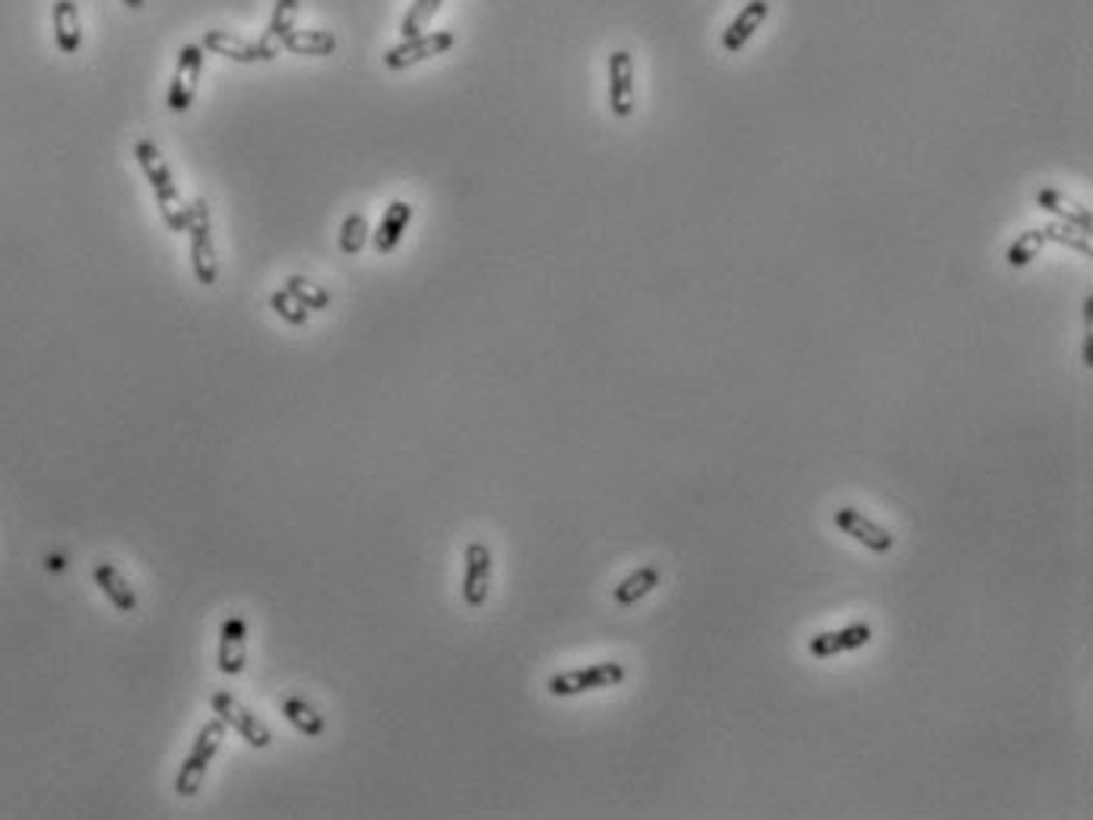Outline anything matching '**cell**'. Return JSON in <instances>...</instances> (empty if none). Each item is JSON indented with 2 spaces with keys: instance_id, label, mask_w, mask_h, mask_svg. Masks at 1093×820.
<instances>
[{
  "instance_id": "f1b7e54d",
  "label": "cell",
  "mask_w": 1093,
  "mask_h": 820,
  "mask_svg": "<svg viewBox=\"0 0 1093 820\" xmlns=\"http://www.w3.org/2000/svg\"><path fill=\"white\" fill-rule=\"evenodd\" d=\"M1084 365H1093V336L1084 339Z\"/></svg>"
},
{
  "instance_id": "4dcf8cb0",
  "label": "cell",
  "mask_w": 1093,
  "mask_h": 820,
  "mask_svg": "<svg viewBox=\"0 0 1093 820\" xmlns=\"http://www.w3.org/2000/svg\"><path fill=\"white\" fill-rule=\"evenodd\" d=\"M1084 320H1087V324L1093 320V298H1084Z\"/></svg>"
},
{
  "instance_id": "7c38bea8",
  "label": "cell",
  "mask_w": 1093,
  "mask_h": 820,
  "mask_svg": "<svg viewBox=\"0 0 1093 820\" xmlns=\"http://www.w3.org/2000/svg\"><path fill=\"white\" fill-rule=\"evenodd\" d=\"M609 108L616 117L634 115V57L628 51L609 54Z\"/></svg>"
},
{
  "instance_id": "ffe728a7",
  "label": "cell",
  "mask_w": 1093,
  "mask_h": 820,
  "mask_svg": "<svg viewBox=\"0 0 1093 820\" xmlns=\"http://www.w3.org/2000/svg\"><path fill=\"white\" fill-rule=\"evenodd\" d=\"M280 45L292 54H305V57H327L336 51V35L324 32V29H305V32H288Z\"/></svg>"
},
{
  "instance_id": "83f0119b",
  "label": "cell",
  "mask_w": 1093,
  "mask_h": 820,
  "mask_svg": "<svg viewBox=\"0 0 1093 820\" xmlns=\"http://www.w3.org/2000/svg\"><path fill=\"white\" fill-rule=\"evenodd\" d=\"M270 307L276 311V317H283L285 324L288 327H305L308 324V317H311V311L308 307H302L285 288H280V292H273L270 295Z\"/></svg>"
},
{
  "instance_id": "277c9868",
  "label": "cell",
  "mask_w": 1093,
  "mask_h": 820,
  "mask_svg": "<svg viewBox=\"0 0 1093 820\" xmlns=\"http://www.w3.org/2000/svg\"><path fill=\"white\" fill-rule=\"evenodd\" d=\"M621 681H624V665L621 662H596V665H587V669H574V672L551 675L546 687L551 697H577V694L616 687Z\"/></svg>"
},
{
  "instance_id": "44dd1931",
  "label": "cell",
  "mask_w": 1093,
  "mask_h": 820,
  "mask_svg": "<svg viewBox=\"0 0 1093 820\" xmlns=\"http://www.w3.org/2000/svg\"><path fill=\"white\" fill-rule=\"evenodd\" d=\"M280 709H283L285 723L295 728V732L308 735V738H320V735L327 732L324 716H320V713H317V709H314L308 701H302V697H285Z\"/></svg>"
},
{
  "instance_id": "d4e9b609",
  "label": "cell",
  "mask_w": 1093,
  "mask_h": 820,
  "mask_svg": "<svg viewBox=\"0 0 1093 820\" xmlns=\"http://www.w3.org/2000/svg\"><path fill=\"white\" fill-rule=\"evenodd\" d=\"M368 244V219L361 212H349L339 225V251L346 257H356Z\"/></svg>"
},
{
  "instance_id": "cb8c5ba5",
  "label": "cell",
  "mask_w": 1093,
  "mask_h": 820,
  "mask_svg": "<svg viewBox=\"0 0 1093 820\" xmlns=\"http://www.w3.org/2000/svg\"><path fill=\"white\" fill-rule=\"evenodd\" d=\"M285 292L298 302L302 307H308L311 314L314 311H327L330 307V292L320 288L317 282L305 280V276H288L285 280Z\"/></svg>"
},
{
  "instance_id": "8fae6325",
  "label": "cell",
  "mask_w": 1093,
  "mask_h": 820,
  "mask_svg": "<svg viewBox=\"0 0 1093 820\" xmlns=\"http://www.w3.org/2000/svg\"><path fill=\"white\" fill-rule=\"evenodd\" d=\"M200 45H203V51L222 54V57H229L235 64H261V61H273L276 57V48L273 45L244 42V39H238L232 32H222V29H210Z\"/></svg>"
},
{
  "instance_id": "e0dca14e",
  "label": "cell",
  "mask_w": 1093,
  "mask_h": 820,
  "mask_svg": "<svg viewBox=\"0 0 1093 820\" xmlns=\"http://www.w3.org/2000/svg\"><path fill=\"white\" fill-rule=\"evenodd\" d=\"M767 13H770L767 0H748V3L742 7V13H738L736 20L726 25V32H723V51H729V54L742 51L745 42H748V39L760 29V23L767 20Z\"/></svg>"
},
{
  "instance_id": "9a60e30c",
  "label": "cell",
  "mask_w": 1093,
  "mask_h": 820,
  "mask_svg": "<svg viewBox=\"0 0 1093 820\" xmlns=\"http://www.w3.org/2000/svg\"><path fill=\"white\" fill-rule=\"evenodd\" d=\"M1037 207L1040 210H1045L1049 215H1055L1059 222H1065V225H1071V229H1078V232H1084V234H1091L1093 232V215H1091V210L1087 207H1081V203H1074V200H1069L1062 190H1052V188H1045V190H1037Z\"/></svg>"
},
{
  "instance_id": "603a6c76",
  "label": "cell",
  "mask_w": 1093,
  "mask_h": 820,
  "mask_svg": "<svg viewBox=\"0 0 1093 820\" xmlns=\"http://www.w3.org/2000/svg\"><path fill=\"white\" fill-rule=\"evenodd\" d=\"M1045 244V234H1043V229H1027V232H1021L1011 244H1008V251H1005V263L1008 266H1030L1033 260L1040 257V251H1043Z\"/></svg>"
},
{
  "instance_id": "8992f818",
  "label": "cell",
  "mask_w": 1093,
  "mask_h": 820,
  "mask_svg": "<svg viewBox=\"0 0 1093 820\" xmlns=\"http://www.w3.org/2000/svg\"><path fill=\"white\" fill-rule=\"evenodd\" d=\"M203 57L207 51L203 45H185L181 54H178V64H175V73H171V83H168L166 93V105L171 112H188L197 98V83H200V73H203Z\"/></svg>"
},
{
  "instance_id": "4fadbf2b",
  "label": "cell",
  "mask_w": 1093,
  "mask_h": 820,
  "mask_svg": "<svg viewBox=\"0 0 1093 820\" xmlns=\"http://www.w3.org/2000/svg\"><path fill=\"white\" fill-rule=\"evenodd\" d=\"M869 640H872V628H869V624H847V628H840V631L815 633V637L808 640V653L815 659H833L840 656V653L862 650Z\"/></svg>"
},
{
  "instance_id": "52a82bcc",
  "label": "cell",
  "mask_w": 1093,
  "mask_h": 820,
  "mask_svg": "<svg viewBox=\"0 0 1093 820\" xmlns=\"http://www.w3.org/2000/svg\"><path fill=\"white\" fill-rule=\"evenodd\" d=\"M492 592V548L485 542H470L463 551V602L466 609H482Z\"/></svg>"
},
{
  "instance_id": "30bf717a",
  "label": "cell",
  "mask_w": 1093,
  "mask_h": 820,
  "mask_svg": "<svg viewBox=\"0 0 1093 820\" xmlns=\"http://www.w3.org/2000/svg\"><path fill=\"white\" fill-rule=\"evenodd\" d=\"M248 665V621L241 614H232L222 631H219V646H216V669L229 679H235Z\"/></svg>"
},
{
  "instance_id": "6da1fadb",
  "label": "cell",
  "mask_w": 1093,
  "mask_h": 820,
  "mask_svg": "<svg viewBox=\"0 0 1093 820\" xmlns=\"http://www.w3.org/2000/svg\"><path fill=\"white\" fill-rule=\"evenodd\" d=\"M134 159H137V165L143 168V178H146L149 188H153L156 207H159V215H162L168 232L175 234L188 232L190 207L181 200V190L175 185V175H171V168H168L162 149H159L153 140H137L134 143Z\"/></svg>"
},
{
  "instance_id": "484cf974",
  "label": "cell",
  "mask_w": 1093,
  "mask_h": 820,
  "mask_svg": "<svg viewBox=\"0 0 1093 820\" xmlns=\"http://www.w3.org/2000/svg\"><path fill=\"white\" fill-rule=\"evenodd\" d=\"M1043 234H1045V241H1052V244H1062V248H1071V251H1078V254H1084V257H1091L1093 254L1091 234L1078 232V229H1071V225H1065V222H1052V225H1043Z\"/></svg>"
},
{
  "instance_id": "7a4b0ae2",
  "label": "cell",
  "mask_w": 1093,
  "mask_h": 820,
  "mask_svg": "<svg viewBox=\"0 0 1093 820\" xmlns=\"http://www.w3.org/2000/svg\"><path fill=\"white\" fill-rule=\"evenodd\" d=\"M222 738H225V723H222L219 716L210 719L207 726L197 732L193 748L188 750V757L181 760L178 776H175V792H178V796L193 798L200 792V782H203V776L210 770L213 757L219 754V748H222Z\"/></svg>"
},
{
  "instance_id": "7402d4cb",
  "label": "cell",
  "mask_w": 1093,
  "mask_h": 820,
  "mask_svg": "<svg viewBox=\"0 0 1093 820\" xmlns=\"http://www.w3.org/2000/svg\"><path fill=\"white\" fill-rule=\"evenodd\" d=\"M298 10H302V0H276L273 13H270V25L263 32V45H280L285 35L295 29V20H298Z\"/></svg>"
},
{
  "instance_id": "4316f807",
  "label": "cell",
  "mask_w": 1093,
  "mask_h": 820,
  "mask_svg": "<svg viewBox=\"0 0 1093 820\" xmlns=\"http://www.w3.org/2000/svg\"><path fill=\"white\" fill-rule=\"evenodd\" d=\"M441 3H444V0H416V3L406 10L403 23H400V35H403V39L422 35V29H425V25L431 23V17L441 10Z\"/></svg>"
},
{
  "instance_id": "3957f363",
  "label": "cell",
  "mask_w": 1093,
  "mask_h": 820,
  "mask_svg": "<svg viewBox=\"0 0 1093 820\" xmlns=\"http://www.w3.org/2000/svg\"><path fill=\"white\" fill-rule=\"evenodd\" d=\"M188 238L193 280L200 282V285H216V280H219V257H216L213 244V215H210V207H207L203 197H197L190 203Z\"/></svg>"
},
{
  "instance_id": "f546056e",
  "label": "cell",
  "mask_w": 1093,
  "mask_h": 820,
  "mask_svg": "<svg viewBox=\"0 0 1093 820\" xmlns=\"http://www.w3.org/2000/svg\"><path fill=\"white\" fill-rule=\"evenodd\" d=\"M48 567H51V570H64V567H67V561H64L61 555H51V558H48Z\"/></svg>"
},
{
  "instance_id": "d6986e66",
  "label": "cell",
  "mask_w": 1093,
  "mask_h": 820,
  "mask_svg": "<svg viewBox=\"0 0 1093 820\" xmlns=\"http://www.w3.org/2000/svg\"><path fill=\"white\" fill-rule=\"evenodd\" d=\"M660 584H663V570H660L656 564H647L641 570L628 574V577L616 586L612 599H616V606H621V609H631V606H638L641 599H647V596H650Z\"/></svg>"
},
{
  "instance_id": "9c48e42d",
  "label": "cell",
  "mask_w": 1093,
  "mask_h": 820,
  "mask_svg": "<svg viewBox=\"0 0 1093 820\" xmlns=\"http://www.w3.org/2000/svg\"><path fill=\"white\" fill-rule=\"evenodd\" d=\"M833 526L843 536H850L859 545H865L869 551H875V555H887L894 548V536L887 529H881L879 523H872L862 511H855V507H837L833 511Z\"/></svg>"
},
{
  "instance_id": "5b68a950",
  "label": "cell",
  "mask_w": 1093,
  "mask_h": 820,
  "mask_svg": "<svg viewBox=\"0 0 1093 820\" xmlns=\"http://www.w3.org/2000/svg\"><path fill=\"white\" fill-rule=\"evenodd\" d=\"M210 706H213V713L225 723V728H235L238 735L244 738V745L248 748H254V750H263V748H270V742H273V735H270V728L263 726L261 719L244 706V703H238L229 691H216L213 697H210Z\"/></svg>"
},
{
  "instance_id": "ac0fdd59",
  "label": "cell",
  "mask_w": 1093,
  "mask_h": 820,
  "mask_svg": "<svg viewBox=\"0 0 1093 820\" xmlns=\"http://www.w3.org/2000/svg\"><path fill=\"white\" fill-rule=\"evenodd\" d=\"M409 222H412V207L406 200H393L387 207V212H383V219H380L378 232H375V251H378L380 257H387V254H393L400 248Z\"/></svg>"
},
{
  "instance_id": "ba28073f",
  "label": "cell",
  "mask_w": 1093,
  "mask_h": 820,
  "mask_svg": "<svg viewBox=\"0 0 1093 820\" xmlns=\"http://www.w3.org/2000/svg\"><path fill=\"white\" fill-rule=\"evenodd\" d=\"M453 32H422L416 39H403L400 45L387 48L383 54V64L390 71H409L416 64H422L428 57H438V54H448L453 48Z\"/></svg>"
},
{
  "instance_id": "5bb4252c",
  "label": "cell",
  "mask_w": 1093,
  "mask_h": 820,
  "mask_svg": "<svg viewBox=\"0 0 1093 820\" xmlns=\"http://www.w3.org/2000/svg\"><path fill=\"white\" fill-rule=\"evenodd\" d=\"M51 29H54V45L61 54H76L83 45V23H80V7L76 0H54L51 3Z\"/></svg>"
},
{
  "instance_id": "1f68e13d",
  "label": "cell",
  "mask_w": 1093,
  "mask_h": 820,
  "mask_svg": "<svg viewBox=\"0 0 1093 820\" xmlns=\"http://www.w3.org/2000/svg\"><path fill=\"white\" fill-rule=\"evenodd\" d=\"M124 7H130V10H143L146 7V0H120Z\"/></svg>"
},
{
  "instance_id": "2e32d148",
  "label": "cell",
  "mask_w": 1093,
  "mask_h": 820,
  "mask_svg": "<svg viewBox=\"0 0 1093 820\" xmlns=\"http://www.w3.org/2000/svg\"><path fill=\"white\" fill-rule=\"evenodd\" d=\"M93 580H95V586L102 589V596L115 606L118 611H124V614H130V611H137V606H140V599H137V592H134V586L127 584L124 580V574H120L118 567L112 561H98L93 567Z\"/></svg>"
}]
</instances>
